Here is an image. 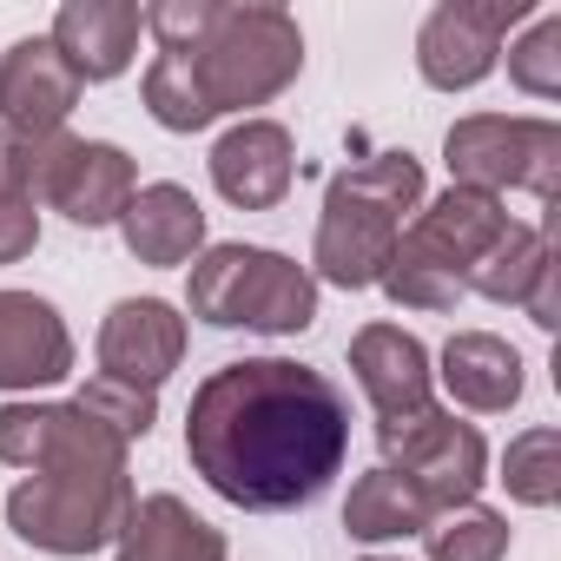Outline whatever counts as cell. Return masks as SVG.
Returning <instances> with one entry per match:
<instances>
[{"label":"cell","instance_id":"obj_12","mask_svg":"<svg viewBox=\"0 0 561 561\" xmlns=\"http://www.w3.org/2000/svg\"><path fill=\"white\" fill-rule=\"evenodd\" d=\"M73 377V331L54 298L41 291H0V390L34 397Z\"/></svg>","mask_w":561,"mask_h":561},{"label":"cell","instance_id":"obj_1","mask_svg":"<svg viewBox=\"0 0 561 561\" xmlns=\"http://www.w3.org/2000/svg\"><path fill=\"white\" fill-rule=\"evenodd\" d=\"M351 456V397L298 357H238L218 364L185 410L192 476L244 508L291 515L311 508Z\"/></svg>","mask_w":561,"mask_h":561},{"label":"cell","instance_id":"obj_6","mask_svg":"<svg viewBox=\"0 0 561 561\" xmlns=\"http://www.w3.org/2000/svg\"><path fill=\"white\" fill-rule=\"evenodd\" d=\"M298 73H305V27H298V14L271 8V0L218 8V27L198 47V80L211 93V113L271 106Z\"/></svg>","mask_w":561,"mask_h":561},{"label":"cell","instance_id":"obj_11","mask_svg":"<svg viewBox=\"0 0 561 561\" xmlns=\"http://www.w3.org/2000/svg\"><path fill=\"white\" fill-rule=\"evenodd\" d=\"M80 73L60 60V47L47 34H27L0 54V126L21 139H54L67 133L73 106H80Z\"/></svg>","mask_w":561,"mask_h":561},{"label":"cell","instance_id":"obj_24","mask_svg":"<svg viewBox=\"0 0 561 561\" xmlns=\"http://www.w3.org/2000/svg\"><path fill=\"white\" fill-rule=\"evenodd\" d=\"M416 541L430 561H508V515L489 502H462V508L430 515Z\"/></svg>","mask_w":561,"mask_h":561},{"label":"cell","instance_id":"obj_7","mask_svg":"<svg viewBox=\"0 0 561 561\" xmlns=\"http://www.w3.org/2000/svg\"><path fill=\"white\" fill-rule=\"evenodd\" d=\"M443 165L449 185L469 192H535L554 198L561 179V126L554 119H508V113H469L443 133Z\"/></svg>","mask_w":561,"mask_h":561},{"label":"cell","instance_id":"obj_27","mask_svg":"<svg viewBox=\"0 0 561 561\" xmlns=\"http://www.w3.org/2000/svg\"><path fill=\"white\" fill-rule=\"evenodd\" d=\"M508 80L528 100H561V14H528V27L508 41Z\"/></svg>","mask_w":561,"mask_h":561},{"label":"cell","instance_id":"obj_9","mask_svg":"<svg viewBox=\"0 0 561 561\" xmlns=\"http://www.w3.org/2000/svg\"><path fill=\"white\" fill-rule=\"evenodd\" d=\"M133 192H139V165H133L126 146H113V139H73V133L41 139L34 205L60 211L67 225L106 231V225H119V211L133 205Z\"/></svg>","mask_w":561,"mask_h":561},{"label":"cell","instance_id":"obj_15","mask_svg":"<svg viewBox=\"0 0 561 561\" xmlns=\"http://www.w3.org/2000/svg\"><path fill=\"white\" fill-rule=\"evenodd\" d=\"M93 456H126V443L93 430L73 403H34V397L0 403V462H8V469L34 476V469L93 462Z\"/></svg>","mask_w":561,"mask_h":561},{"label":"cell","instance_id":"obj_20","mask_svg":"<svg viewBox=\"0 0 561 561\" xmlns=\"http://www.w3.org/2000/svg\"><path fill=\"white\" fill-rule=\"evenodd\" d=\"M225 554H231L225 528H211L179 495H139L113 541V561H225Z\"/></svg>","mask_w":561,"mask_h":561},{"label":"cell","instance_id":"obj_29","mask_svg":"<svg viewBox=\"0 0 561 561\" xmlns=\"http://www.w3.org/2000/svg\"><path fill=\"white\" fill-rule=\"evenodd\" d=\"M34 172H41V139L0 126V198H34Z\"/></svg>","mask_w":561,"mask_h":561},{"label":"cell","instance_id":"obj_4","mask_svg":"<svg viewBox=\"0 0 561 561\" xmlns=\"http://www.w3.org/2000/svg\"><path fill=\"white\" fill-rule=\"evenodd\" d=\"M185 311L211 331L298 337L318 324V277L271 244H205L185 264Z\"/></svg>","mask_w":561,"mask_h":561},{"label":"cell","instance_id":"obj_28","mask_svg":"<svg viewBox=\"0 0 561 561\" xmlns=\"http://www.w3.org/2000/svg\"><path fill=\"white\" fill-rule=\"evenodd\" d=\"M218 8L225 0H152L139 14H146V34H152L159 54H198L218 27Z\"/></svg>","mask_w":561,"mask_h":561},{"label":"cell","instance_id":"obj_2","mask_svg":"<svg viewBox=\"0 0 561 561\" xmlns=\"http://www.w3.org/2000/svg\"><path fill=\"white\" fill-rule=\"evenodd\" d=\"M423 159L416 152H377L364 165H344L324 185V218L311 238V277L337 291H377V277L403 238V211H416Z\"/></svg>","mask_w":561,"mask_h":561},{"label":"cell","instance_id":"obj_18","mask_svg":"<svg viewBox=\"0 0 561 561\" xmlns=\"http://www.w3.org/2000/svg\"><path fill=\"white\" fill-rule=\"evenodd\" d=\"M436 364H443L436 377H443L449 403H456V410H476V416H502V410H515L522 390H528L522 351H515L508 337H495V331H456Z\"/></svg>","mask_w":561,"mask_h":561},{"label":"cell","instance_id":"obj_5","mask_svg":"<svg viewBox=\"0 0 561 561\" xmlns=\"http://www.w3.org/2000/svg\"><path fill=\"white\" fill-rule=\"evenodd\" d=\"M133 469L126 456H93V462H60V469H34L8 489V528L60 561H87L100 548L119 541L126 515H133Z\"/></svg>","mask_w":561,"mask_h":561},{"label":"cell","instance_id":"obj_14","mask_svg":"<svg viewBox=\"0 0 561 561\" xmlns=\"http://www.w3.org/2000/svg\"><path fill=\"white\" fill-rule=\"evenodd\" d=\"M100 370L106 377H126V383H146L159 390L179 364H185V318L165 305V298H119L106 318H100Z\"/></svg>","mask_w":561,"mask_h":561},{"label":"cell","instance_id":"obj_31","mask_svg":"<svg viewBox=\"0 0 561 561\" xmlns=\"http://www.w3.org/2000/svg\"><path fill=\"white\" fill-rule=\"evenodd\" d=\"M522 311H528L535 331H554V324H561V257L541 264V277H535V291L522 298Z\"/></svg>","mask_w":561,"mask_h":561},{"label":"cell","instance_id":"obj_21","mask_svg":"<svg viewBox=\"0 0 561 561\" xmlns=\"http://www.w3.org/2000/svg\"><path fill=\"white\" fill-rule=\"evenodd\" d=\"M430 502L397 476V469H364L357 482H351V495H344V528H351V541H370V548H383V541H410V535H423L430 528Z\"/></svg>","mask_w":561,"mask_h":561},{"label":"cell","instance_id":"obj_3","mask_svg":"<svg viewBox=\"0 0 561 561\" xmlns=\"http://www.w3.org/2000/svg\"><path fill=\"white\" fill-rule=\"evenodd\" d=\"M502 225H508V205L489 198V192L449 185V192L423 198L416 218L403 225V238H397L383 277H377V291H383L390 305H403V311H430V318L456 311V305L469 298L476 257L502 238Z\"/></svg>","mask_w":561,"mask_h":561},{"label":"cell","instance_id":"obj_23","mask_svg":"<svg viewBox=\"0 0 561 561\" xmlns=\"http://www.w3.org/2000/svg\"><path fill=\"white\" fill-rule=\"evenodd\" d=\"M139 100H146L152 126H165V133H205L218 119L211 93L198 80V54H159L139 80Z\"/></svg>","mask_w":561,"mask_h":561},{"label":"cell","instance_id":"obj_8","mask_svg":"<svg viewBox=\"0 0 561 561\" xmlns=\"http://www.w3.org/2000/svg\"><path fill=\"white\" fill-rule=\"evenodd\" d=\"M377 449H383V469H397L436 515L476 502L482 482H489V443H482V430L462 423L443 403L377 423Z\"/></svg>","mask_w":561,"mask_h":561},{"label":"cell","instance_id":"obj_17","mask_svg":"<svg viewBox=\"0 0 561 561\" xmlns=\"http://www.w3.org/2000/svg\"><path fill=\"white\" fill-rule=\"evenodd\" d=\"M139 34H146V14L133 8V0H67V8L54 14L47 41L80 73V87H106V80H119L133 67Z\"/></svg>","mask_w":561,"mask_h":561},{"label":"cell","instance_id":"obj_19","mask_svg":"<svg viewBox=\"0 0 561 561\" xmlns=\"http://www.w3.org/2000/svg\"><path fill=\"white\" fill-rule=\"evenodd\" d=\"M119 238L139 264L152 271H172V264H192L205 251V205L172 185V179H152L133 192V205L119 211Z\"/></svg>","mask_w":561,"mask_h":561},{"label":"cell","instance_id":"obj_10","mask_svg":"<svg viewBox=\"0 0 561 561\" xmlns=\"http://www.w3.org/2000/svg\"><path fill=\"white\" fill-rule=\"evenodd\" d=\"M528 21V0H436L416 27V73L436 93H469L502 67V41Z\"/></svg>","mask_w":561,"mask_h":561},{"label":"cell","instance_id":"obj_25","mask_svg":"<svg viewBox=\"0 0 561 561\" xmlns=\"http://www.w3.org/2000/svg\"><path fill=\"white\" fill-rule=\"evenodd\" d=\"M502 489L522 508H554L561 502V430L554 423H535V430L508 436V449H502Z\"/></svg>","mask_w":561,"mask_h":561},{"label":"cell","instance_id":"obj_13","mask_svg":"<svg viewBox=\"0 0 561 561\" xmlns=\"http://www.w3.org/2000/svg\"><path fill=\"white\" fill-rule=\"evenodd\" d=\"M291 179H298V139H291V126H277V119H238L211 146V185L238 211L285 205Z\"/></svg>","mask_w":561,"mask_h":561},{"label":"cell","instance_id":"obj_16","mask_svg":"<svg viewBox=\"0 0 561 561\" xmlns=\"http://www.w3.org/2000/svg\"><path fill=\"white\" fill-rule=\"evenodd\" d=\"M351 377L364 390V403L377 410V423L390 416H410V410H430L436 403V370H430V351L416 331L403 324H364L351 337Z\"/></svg>","mask_w":561,"mask_h":561},{"label":"cell","instance_id":"obj_32","mask_svg":"<svg viewBox=\"0 0 561 561\" xmlns=\"http://www.w3.org/2000/svg\"><path fill=\"white\" fill-rule=\"evenodd\" d=\"M364 561H397V554H364Z\"/></svg>","mask_w":561,"mask_h":561},{"label":"cell","instance_id":"obj_26","mask_svg":"<svg viewBox=\"0 0 561 561\" xmlns=\"http://www.w3.org/2000/svg\"><path fill=\"white\" fill-rule=\"evenodd\" d=\"M73 410L93 423V430H106L113 443H139V436H152V423H159V390H146V383H126V377H87L80 383V397H73Z\"/></svg>","mask_w":561,"mask_h":561},{"label":"cell","instance_id":"obj_30","mask_svg":"<svg viewBox=\"0 0 561 561\" xmlns=\"http://www.w3.org/2000/svg\"><path fill=\"white\" fill-rule=\"evenodd\" d=\"M41 244V205L34 198H0V264H21Z\"/></svg>","mask_w":561,"mask_h":561},{"label":"cell","instance_id":"obj_22","mask_svg":"<svg viewBox=\"0 0 561 561\" xmlns=\"http://www.w3.org/2000/svg\"><path fill=\"white\" fill-rule=\"evenodd\" d=\"M548 257H554L548 231H541V225L508 218V225H502V238L476 257L469 291H476V298H489V305H515V311H522V298L535 291V277H541V264H548Z\"/></svg>","mask_w":561,"mask_h":561}]
</instances>
